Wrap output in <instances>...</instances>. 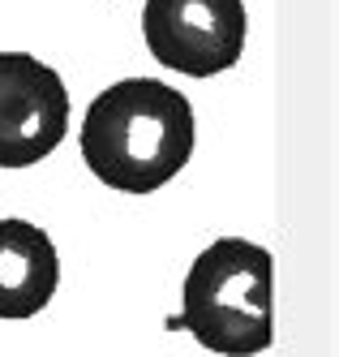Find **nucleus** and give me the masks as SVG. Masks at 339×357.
I'll use <instances>...</instances> for the list:
<instances>
[{
    "instance_id": "obj_3",
    "label": "nucleus",
    "mask_w": 339,
    "mask_h": 357,
    "mask_svg": "<svg viewBox=\"0 0 339 357\" xmlns=\"http://www.w3.org/2000/svg\"><path fill=\"white\" fill-rule=\"evenodd\" d=\"M142 35L159 65L189 78H211L232 69L245 52V0H146Z\"/></svg>"
},
{
    "instance_id": "obj_5",
    "label": "nucleus",
    "mask_w": 339,
    "mask_h": 357,
    "mask_svg": "<svg viewBox=\"0 0 339 357\" xmlns=\"http://www.w3.org/2000/svg\"><path fill=\"white\" fill-rule=\"evenodd\" d=\"M61 284L56 245L31 220H0V319H35Z\"/></svg>"
},
{
    "instance_id": "obj_1",
    "label": "nucleus",
    "mask_w": 339,
    "mask_h": 357,
    "mask_svg": "<svg viewBox=\"0 0 339 357\" xmlns=\"http://www.w3.org/2000/svg\"><path fill=\"white\" fill-rule=\"evenodd\" d=\"M194 155V104L159 78L103 86L82 116V160L103 185L150 194Z\"/></svg>"
},
{
    "instance_id": "obj_4",
    "label": "nucleus",
    "mask_w": 339,
    "mask_h": 357,
    "mask_svg": "<svg viewBox=\"0 0 339 357\" xmlns=\"http://www.w3.org/2000/svg\"><path fill=\"white\" fill-rule=\"evenodd\" d=\"M69 134V91L31 52H0V168H31Z\"/></svg>"
},
{
    "instance_id": "obj_2",
    "label": "nucleus",
    "mask_w": 339,
    "mask_h": 357,
    "mask_svg": "<svg viewBox=\"0 0 339 357\" xmlns=\"http://www.w3.org/2000/svg\"><path fill=\"white\" fill-rule=\"evenodd\" d=\"M180 323L223 357H253L275 340V259L245 237L211 241L185 275Z\"/></svg>"
}]
</instances>
